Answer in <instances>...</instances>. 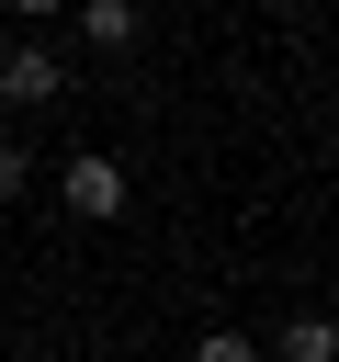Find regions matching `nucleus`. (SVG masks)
<instances>
[{"label": "nucleus", "mask_w": 339, "mask_h": 362, "mask_svg": "<svg viewBox=\"0 0 339 362\" xmlns=\"http://www.w3.org/2000/svg\"><path fill=\"white\" fill-rule=\"evenodd\" d=\"M124 192H136V181H124V158H102V147H79V158L56 170V204H68L79 226H113V215H124Z\"/></svg>", "instance_id": "obj_1"}, {"label": "nucleus", "mask_w": 339, "mask_h": 362, "mask_svg": "<svg viewBox=\"0 0 339 362\" xmlns=\"http://www.w3.org/2000/svg\"><path fill=\"white\" fill-rule=\"evenodd\" d=\"M56 79H68V68H56L45 45H11V57H0V102H23V113H34V102H56Z\"/></svg>", "instance_id": "obj_2"}, {"label": "nucleus", "mask_w": 339, "mask_h": 362, "mask_svg": "<svg viewBox=\"0 0 339 362\" xmlns=\"http://www.w3.org/2000/svg\"><path fill=\"white\" fill-rule=\"evenodd\" d=\"M68 11H79V34H90L102 57H124V45L147 34V11H136V0H68Z\"/></svg>", "instance_id": "obj_3"}, {"label": "nucleus", "mask_w": 339, "mask_h": 362, "mask_svg": "<svg viewBox=\"0 0 339 362\" xmlns=\"http://www.w3.org/2000/svg\"><path fill=\"white\" fill-rule=\"evenodd\" d=\"M192 362H271V351H260L249 328H203V339H192Z\"/></svg>", "instance_id": "obj_4"}, {"label": "nucleus", "mask_w": 339, "mask_h": 362, "mask_svg": "<svg viewBox=\"0 0 339 362\" xmlns=\"http://www.w3.org/2000/svg\"><path fill=\"white\" fill-rule=\"evenodd\" d=\"M328 351H339L328 317H294V328H282V362H328Z\"/></svg>", "instance_id": "obj_5"}, {"label": "nucleus", "mask_w": 339, "mask_h": 362, "mask_svg": "<svg viewBox=\"0 0 339 362\" xmlns=\"http://www.w3.org/2000/svg\"><path fill=\"white\" fill-rule=\"evenodd\" d=\"M34 192V147H0V204H23Z\"/></svg>", "instance_id": "obj_6"}, {"label": "nucleus", "mask_w": 339, "mask_h": 362, "mask_svg": "<svg viewBox=\"0 0 339 362\" xmlns=\"http://www.w3.org/2000/svg\"><path fill=\"white\" fill-rule=\"evenodd\" d=\"M0 11H11V23H45V11H68V0H0Z\"/></svg>", "instance_id": "obj_7"}]
</instances>
